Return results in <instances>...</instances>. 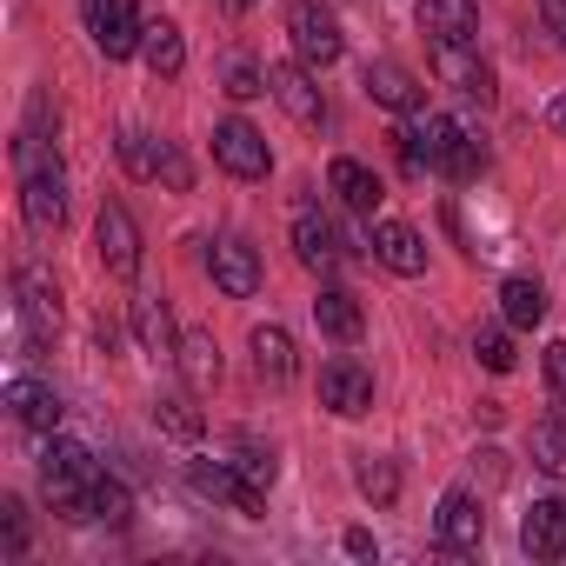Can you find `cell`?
Returning <instances> with one entry per match:
<instances>
[{"label": "cell", "mask_w": 566, "mask_h": 566, "mask_svg": "<svg viewBox=\"0 0 566 566\" xmlns=\"http://www.w3.org/2000/svg\"><path fill=\"white\" fill-rule=\"evenodd\" d=\"M400 140V160L413 167V174H447V180H473L480 167H486V147L460 127V120H447V114H427V107H413L407 114V127L394 134Z\"/></svg>", "instance_id": "obj_1"}, {"label": "cell", "mask_w": 566, "mask_h": 566, "mask_svg": "<svg viewBox=\"0 0 566 566\" xmlns=\"http://www.w3.org/2000/svg\"><path fill=\"white\" fill-rule=\"evenodd\" d=\"M41 486H48V500H54V513H61V520L87 526V520H94L101 460H94L81 440H54V433H48V447H41Z\"/></svg>", "instance_id": "obj_2"}, {"label": "cell", "mask_w": 566, "mask_h": 566, "mask_svg": "<svg viewBox=\"0 0 566 566\" xmlns=\"http://www.w3.org/2000/svg\"><path fill=\"white\" fill-rule=\"evenodd\" d=\"M81 21H87L94 48H101L107 61H127V54H140V41H147V21H140L134 0H81Z\"/></svg>", "instance_id": "obj_3"}, {"label": "cell", "mask_w": 566, "mask_h": 566, "mask_svg": "<svg viewBox=\"0 0 566 566\" xmlns=\"http://www.w3.org/2000/svg\"><path fill=\"white\" fill-rule=\"evenodd\" d=\"M187 486H193L200 500H213V506L240 513V520H253V513L266 506V486H253L233 460H193V467H187Z\"/></svg>", "instance_id": "obj_4"}, {"label": "cell", "mask_w": 566, "mask_h": 566, "mask_svg": "<svg viewBox=\"0 0 566 566\" xmlns=\"http://www.w3.org/2000/svg\"><path fill=\"white\" fill-rule=\"evenodd\" d=\"M287 41H294V54L321 74V67H334L340 61V21L321 8V0H294V8H287Z\"/></svg>", "instance_id": "obj_5"}, {"label": "cell", "mask_w": 566, "mask_h": 566, "mask_svg": "<svg viewBox=\"0 0 566 566\" xmlns=\"http://www.w3.org/2000/svg\"><path fill=\"white\" fill-rule=\"evenodd\" d=\"M94 247H101V266H107L114 280H134V273H140V227H134V213H127L120 200H101V213H94Z\"/></svg>", "instance_id": "obj_6"}, {"label": "cell", "mask_w": 566, "mask_h": 566, "mask_svg": "<svg viewBox=\"0 0 566 566\" xmlns=\"http://www.w3.org/2000/svg\"><path fill=\"white\" fill-rule=\"evenodd\" d=\"M213 160H220L233 180H266V174H273V147H266V134L247 127V120H220V127H213Z\"/></svg>", "instance_id": "obj_7"}, {"label": "cell", "mask_w": 566, "mask_h": 566, "mask_svg": "<svg viewBox=\"0 0 566 566\" xmlns=\"http://www.w3.org/2000/svg\"><path fill=\"white\" fill-rule=\"evenodd\" d=\"M14 307H21V340L28 347H48L54 334H61V294H54V280H41L34 266H21V280H14Z\"/></svg>", "instance_id": "obj_8"}, {"label": "cell", "mask_w": 566, "mask_h": 566, "mask_svg": "<svg viewBox=\"0 0 566 566\" xmlns=\"http://www.w3.org/2000/svg\"><path fill=\"white\" fill-rule=\"evenodd\" d=\"M21 213H28L34 233H54V227L67 220V174H61V160L21 174Z\"/></svg>", "instance_id": "obj_9"}, {"label": "cell", "mask_w": 566, "mask_h": 566, "mask_svg": "<svg viewBox=\"0 0 566 566\" xmlns=\"http://www.w3.org/2000/svg\"><path fill=\"white\" fill-rule=\"evenodd\" d=\"M266 94L287 107L294 120L327 127V101H321V87H314V67H307V61H280V67H266Z\"/></svg>", "instance_id": "obj_10"}, {"label": "cell", "mask_w": 566, "mask_h": 566, "mask_svg": "<svg viewBox=\"0 0 566 566\" xmlns=\"http://www.w3.org/2000/svg\"><path fill=\"white\" fill-rule=\"evenodd\" d=\"M321 407L327 413H340V420H360L367 407H374V374L360 367V360H327L321 367Z\"/></svg>", "instance_id": "obj_11"}, {"label": "cell", "mask_w": 566, "mask_h": 566, "mask_svg": "<svg viewBox=\"0 0 566 566\" xmlns=\"http://www.w3.org/2000/svg\"><path fill=\"white\" fill-rule=\"evenodd\" d=\"M427 48H473L480 41V0H420Z\"/></svg>", "instance_id": "obj_12"}, {"label": "cell", "mask_w": 566, "mask_h": 566, "mask_svg": "<svg viewBox=\"0 0 566 566\" xmlns=\"http://www.w3.org/2000/svg\"><path fill=\"white\" fill-rule=\"evenodd\" d=\"M207 273H213V287L220 294H233V301H247V294H260V253L247 247V240H207Z\"/></svg>", "instance_id": "obj_13"}, {"label": "cell", "mask_w": 566, "mask_h": 566, "mask_svg": "<svg viewBox=\"0 0 566 566\" xmlns=\"http://www.w3.org/2000/svg\"><path fill=\"white\" fill-rule=\"evenodd\" d=\"M433 74H440L467 107H493V67L480 61V48H433Z\"/></svg>", "instance_id": "obj_14"}, {"label": "cell", "mask_w": 566, "mask_h": 566, "mask_svg": "<svg viewBox=\"0 0 566 566\" xmlns=\"http://www.w3.org/2000/svg\"><path fill=\"white\" fill-rule=\"evenodd\" d=\"M433 533H440V546H447V553H473V546H480V533H486L480 500H473L467 486H453V493L440 500V513H433Z\"/></svg>", "instance_id": "obj_15"}, {"label": "cell", "mask_w": 566, "mask_h": 566, "mask_svg": "<svg viewBox=\"0 0 566 566\" xmlns=\"http://www.w3.org/2000/svg\"><path fill=\"white\" fill-rule=\"evenodd\" d=\"M327 187H334V193H340V207H347V213H360V220H374V207L387 200L380 174H374V167H360V160H347V154L327 167Z\"/></svg>", "instance_id": "obj_16"}, {"label": "cell", "mask_w": 566, "mask_h": 566, "mask_svg": "<svg viewBox=\"0 0 566 566\" xmlns=\"http://www.w3.org/2000/svg\"><path fill=\"white\" fill-rule=\"evenodd\" d=\"M374 260H380L387 273H407V280H413V273H427V240H420L407 220H380V227H374Z\"/></svg>", "instance_id": "obj_17"}, {"label": "cell", "mask_w": 566, "mask_h": 566, "mask_svg": "<svg viewBox=\"0 0 566 566\" xmlns=\"http://www.w3.org/2000/svg\"><path fill=\"white\" fill-rule=\"evenodd\" d=\"M8 407H14V420L28 427V433H54L61 427V394L48 387V380H8Z\"/></svg>", "instance_id": "obj_18"}, {"label": "cell", "mask_w": 566, "mask_h": 566, "mask_svg": "<svg viewBox=\"0 0 566 566\" xmlns=\"http://www.w3.org/2000/svg\"><path fill=\"white\" fill-rule=\"evenodd\" d=\"M247 347H253V374H260L266 387H287V380H294L301 360H294V334H287V327H273V321H266V327H253Z\"/></svg>", "instance_id": "obj_19"}, {"label": "cell", "mask_w": 566, "mask_h": 566, "mask_svg": "<svg viewBox=\"0 0 566 566\" xmlns=\"http://www.w3.org/2000/svg\"><path fill=\"white\" fill-rule=\"evenodd\" d=\"M520 546L533 559H559L566 553V500H539L526 520H520Z\"/></svg>", "instance_id": "obj_20"}, {"label": "cell", "mask_w": 566, "mask_h": 566, "mask_svg": "<svg viewBox=\"0 0 566 566\" xmlns=\"http://www.w3.org/2000/svg\"><path fill=\"white\" fill-rule=\"evenodd\" d=\"M360 81H367V94H374L380 107H394V114H413V107H420V81H413L400 61H367Z\"/></svg>", "instance_id": "obj_21"}, {"label": "cell", "mask_w": 566, "mask_h": 566, "mask_svg": "<svg viewBox=\"0 0 566 566\" xmlns=\"http://www.w3.org/2000/svg\"><path fill=\"white\" fill-rule=\"evenodd\" d=\"M174 360H180V380L193 394H213L220 387V347H213V334H180Z\"/></svg>", "instance_id": "obj_22"}, {"label": "cell", "mask_w": 566, "mask_h": 566, "mask_svg": "<svg viewBox=\"0 0 566 566\" xmlns=\"http://www.w3.org/2000/svg\"><path fill=\"white\" fill-rule=\"evenodd\" d=\"M140 61H147L154 81H180V67H187V41H180V28H174V21H154L147 41H140Z\"/></svg>", "instance_id": "obj_23"}, {"label": "cell", "mask_w": 566, "mask_h": 566, "mask_svg": "<svg viewBox=\"0 0 566 566\" xmlns=\"http://www.w3.org/2000/svg\"><path fill=\"white\" fill-rule=\"evenodd\" d=\"M294 253H301V266H314V273H334V266H340V240H334V227H327L321 213H301V220H294Z\"/></svg>", "instance_id": "obj_24"}, {"label": "cell", "mask_w": 566, "mask_h": 566, "mask_svg": "<svg viewBox=\"0 0 566 566\" xmlns=\"http://www.w3.org/2000/svg\"><path fill=\"white\" fill-rule=\"evenodd\" d=\"M127 321H134V340H140L147 354H174V347H180V334H174V314H167V301H160V294H140Z\"/></svg>", "instance_id": "obj_25"}, {"label": "cell", "mask_w": 566, "mask_h": 566, "mask_svg": "<svg viewBox=\"0 0 566 566\" xmlns=\"http://www.w3.org/2000/svg\"><path fill=\"white\" fill-rule=\"evenodd\" d=\"M314 321H321V334L327 340H360V301L347 294V287H321V301H314Z\"/></svg>", "instance_id": "obj_26"}, {"label": "cell", "mask_w": 566, "mask_h": 566, "mask_svg": "<svg viewBox=\"0 0 566 566\" xmlns=\"http://www.w3.org/2000/svg\"><path fill=\"white\" fill-rule=\"evenodd\" d=\"M500 314H506V327H539L546 321V287L533 273H513L500 287Z\"/></svg>", "instance_id": "obj_27"}, {"label": "cell", "mask_w": 566, "mask_h": 566, "mask_svg": "<svg viewBox=\"0 0 566 566\" xmlns=\"http://www.w3.org/2000/svg\"><path fill=\"white\" fill-rule=\"evenodd\" d=\"M354 480H360V493H367L374 506H394V500H400V473H394V460H380V453H360Z\"/></svg>", "instance_id": "obj_28"}, {"label": "cell", "mask_w": 566, "mask_h": 566, "mask_svg": "<svg viewBox=\"0 0 566 566\" xmlns=\"http://www.w3.org/2000/svg\"><path fill=\"white\" fill-rule=\"evenodd\" d=\"M114 147H120V167H127L134 180H154V174H160V140H154V134L127 127V134H120Z\"/></svg>", "instance_id": "obj_29"}, {"label": "cell", "mask_w": 566, "mask_h": 566, "mask_svg": "<svg viewBox=\"0 0 566 566\" xmlns=\"http://www.w3.org/2000/svg\"><path fill=\"white\" fill-rule=\"evenodd\" d=\"M233 467L253 480V486H273V473H280V460H273V447H260L253 433H240L233 440Z\"/></svg>", "instance_id": "obj_30"}, {"label": "cell", "mask_w": 566, "mask_h": 566, "mask_svg": "<svg viewBox=\"0 0 566 566\" xmlns=\"http://www.w3.org/2000/svg\"><path fill=\"white\" fill-rule=\"evenodd\" d=\"M533 467L553 473V480H566V427H559V420L533 427Z\"/></svg>", "instance_id": "obj_31"}, {"label": "cell", "mask_w": 566, "mask_h": 566, "mask_svg": "<svg viewBox=\"0 0 566 566\" xmlns=\"http://www.w3.org/2000/svg\"><path fill=\"white\" fill-rule=\"evenodd\" d=\"M473 360H480L486 374H513V360H520V354H513L506 327H480V334H473Z\"/></svg>", "instance_id": "obj_32"}, {"label": "cell", "mask_w": 566, "mask_h": 566, "mask_svg": "<svg viewBox=\"0 0 566 566\" xmlns=\"http://www.w3.org/2000/svg\"><path fill=\"white\" fill-rule=\"evenodd\" d=\"M154 420H160L174 440H200V413L187 407V394H160V400H154Z\"/></svg>", "instance_id": "obj_33"}, {"label": "cell", "mask_w": 566, "mask_h": 566, "mask_svg": "<svg viewBox=\"0 0 566 566\" xmlns=\"http://www.w3.org/2000/svg\"><path fill=\"white\" fill-rule=\"evenodd\" d=\"M0 553H8V559H21L28 553V506L8 493V500H0Z\"/></svg>", "instance_id": "obj_34"}, {"label": "cell", "mask_w": 566, "mask_h": 566, "mask_svg": "<svg viewBox=\"0 0 566 566\" xmlns=\"http://www.w3.org/2000/svg\"><path fill=\"white\" fill-rule=\"evenodd\" d=\"M127 513H134V500H127V486L101 473V486H94V520H107V526H127Z\"/></svg>", "instance_id": "obj_35"}, {"label": "cell", "mask_w": 566, "mask_h": 566, "mask_svg": "<svg viewBox=\"0 0 566 566\" xmlns=\"http://www.w3.org/2000/svg\"><path fill=\"white\" fill-rule=\"evenodd\" d=\"M154 180H160L167 193H187V187H193V167H187V154H180L174 140H160V174H154Z\"/></svg>", "instance_id": "obj_36"}, {"label": "cell", "mask_w": 566, "mask_h": 566, "mask_svg": "<svg viewBox=\"0 0 566 566\" xmlns=\"http://www.w3.org/2000/svg\"><path fill=\"white\" fill-rule=\"evenodd\" d=\"M227 94L233 101H253V94H266V74L253 61H227Z\"/></svg>", "instance_id": "obj_37"}, {"label": "cell", "mask_w": 566, "mask_h": 566, "mask_svg": "<svg viewBox=\"0 0 566 566\" xmlns=\"http://www.w3.org/2000/svg\"><path fill=\"white\" fill-rule=\"evenodd\" d=\"M546 387H553V394H566V340H553V347H546Z\"/></svg>", "instance_id": "obj_38"}, {"label": "cell", "mask_w": 566, "mask_h": 566, "mask_svg": "<svg viewBox=\"0 0 566 566\" xmlns=\"http://www.w3.org/2000/svg\"><path fill=\"white\" fill-rule=\"evenodd\" d=\"M539 21H546V34L566 48V0H539Z\"/></svg>", "instance_id": "obj_39"}, {"label": "cell", "mask_w": 566, "mask_h": 566, "mask_svg": "<svg viewBox=\"0 0 566 566\" xmlns=\"http://www.w3.org/2000/svg\"><path fill=\"white\" fill-rule=\"evenodd\" d=\"M347 553H354V559H374L380 546H374V533H367V526H354V533H347Z\"/></svg>", "instance_id": "obj_40"}, {"label": "cell", "mask_w": 566, "mask_h": 566, "mask_svg": "<svg viewBox=\"0 0 566 566\" xmlns=\"http://www.w3.org/2000/svg\"><path fill=\"white\" fill-rule=\"evenodd\" d=\"M546 127H553V134H566V94H559V101L546 107Z\"/></svg>", "instance_id": "obj_41"}, {"label": "cell", "mask_w": 566, "mask_h": 566, "mask_svg": "<svg viewBox=\"0 0 566 566\" xmlns=\"http://www.w3.org/2000/svg\"><path fill=\"white\" fill-rule=\"evenodd\" d=\"M553 420H559V427H566V394H553Z\"/></svg>", "instance_id": "obj_42"}, {"label": "cell", "mask_w": 566, "mask_h": 566, "mask_svg": "<svg viewBox=\"0 0 566 566\" xmlns=\"http://www.w3.org/2000/svg\"><path fill=\"white\" fill-rule=\"evenodd\" d=\"M227 8H253V0H227Z\"/></svg>", "instance_id": "obj_43"}]
</instances>
